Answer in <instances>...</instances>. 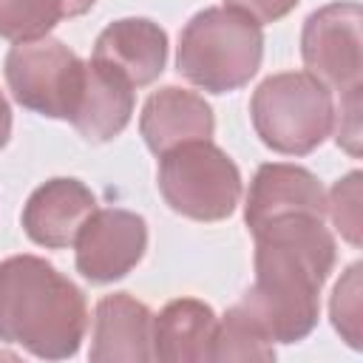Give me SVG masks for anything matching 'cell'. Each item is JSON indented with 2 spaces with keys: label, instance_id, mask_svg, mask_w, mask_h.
<instances>
[{
  "label": "cell",
  "instance_id": "cell-23",
  "mask_svg": "<svg viewBox=\"0 0 363 363\" xmlns=\"http://www.w3.org/2000/svg\"><path fill=\"white\" fill-rule=\"evenodd\" d=\"M94 3H96V0H65L68 17H79V14L91 11V9H94Z\"/></svg>",
  "mask_w": 363,
  "mask_h": 363
},
{
  "label": "cell",
  "instance_id": "cell-2",
  "mask_svg": "<svg viewBox=\"0 0 363 363\" xmlns=\"http://www.w3.org/2000/svg\"><path fill=\"white\" fill-rule=\"evenodd\" d=\"M88 329L82 289L37 255L0 261V340L43 360L79 352Z\"/></svg>",
  "mask_w": 363,
  "mask_h": 363
},
{
  "label": "cell",
  "instance_id": "cell-22",
  "mask_svg": "<svg viewBox=\"0 0 363 363\" xmlns=\"http://www.w3.org/2000/svg\"><path fill=\"white\" fill-rule=\"evenodd\" d=\"M9 136H11V108H9V102H6V96L0 91V150L6 147Z\"/></svg>",
  "mask_w": 363,
  "mask_h": 363
},
{
  "label": "cell",
  "instance_id": "cell-10",
  "mask_svg": "<svg viewBox=\"0 0 363 363\" xmlns=\"http://www.w3.org/2000/svg\"><path fill=\"white\" fill-rule=\"evenodd\" d=\"M94 210L96 196L79 179H51L28 196L23 207V230L34 244L62 250L74 244L79 227Z\"/></svg>",
  "mask_w": 363,
  "mask_h": 363
},
{
  "label": "cell",
  "instance_id": "cell-20",
  "mask_svg": "<svg viewBox=\"0 0 363 363\" xmlns=\"http://www.w3.org/2000/svg\"><path fill=\"white\" fill-rule=\"evenodd\" d=\"M332 130L337 133L335 142L349 150L352 156H360V88L340 94V102L335 108V125Z\"/></svg>",
  "mask_w": 363,
  "mask_h": 363
},
{
  "label": "cell",
  "instance_id": "cell-19",
  "mask_svg": "<svg viewBox=\"0 0 363 363\" xmlns=\"http://www.w3.org/2000/svg\"><path fill=\"white\" fill-rule=\"evenodd\" d=\"M360 182H363V173L352 170L343 179H337V184L326 199V213L332 216L337 233L352 247H360V230H363L360 227Z\"/></svg>",
  "mask_w": 363,
  "mask_h": 363
},
{
  "label": "cell",
  "instance_id": "cell-13",
  "mask_svg": "<svg viewBox=\"0 0 363 363\" xmlns=\"http://www.w3.org/2000/svg\"><path fill=\"white\" fill-rule=\"evenodd\" d=\"M213 130H216V119L204 96L176 85L153 91L139 116V133L147 150L156 156L184 142L210 139Z\"/></svg>",
  "mask_w": 363,
  "mask_h": 363
},
{
  "label": "cell",
  "instance_id": "cell-21",
  "mask_svg": "<svg viewBox=\"0 0 363 363\" xmlns=\"http://www.w3.org/2000/svg\"><path fill=\"white\" fill-rule=\"evenodd\" d=\"M224 6L235 9V11H244L247 17H252L255 23H275L281 17H286L298 0H224Z\"/></svg>",
  "mask_w": 363,
  "mask_h": 363
},
{
  "label": "cell",
  "instance_id": "cell-17",
  "mask_svg": "<svg viewBox=\"0 0 363 363\" xmlns=\"http://www.w3.org/2000/svg\"><path fill=\"white\" fill-rule=\"evenodd\" d=\"M62 17H68L65 0H0V37L11 43L37 40Z\"/></svg>",
  "mask_w": 363,
  "mask_h": 363
},
{
  "label": "cell",
  "instance_id": "cell-7",
  "mask_svg": "<svg viewBox=\"0 0 363 363\" xmlns=\"http://www.w3.org/2000/svg\"><path fill=\"white\" fill-rule=\"evenodd\" d=\"M363 9L354 0L326 3L312 11L301 31V57L329 91L349 94L363 77Z\"/></svg>",
  "mask_w": 363,
  "mask_h": 363
},
{
  "label": "cell",
  "instance_id": "cell-3",
  "mask_svg": "<svg viewBox=\"0 0 363 363\" xmlns=\"http://www.w3.org/2000/svg\"><path fill=\"white\" fill-rule=\"evenodd\" d=\"M261 60V23L230 6H210L193 14L182 28L176 71L201 91L230 94L258 74Z\"/></svg>",
  "mask_w": 363,
  "mask_h": 363
},
{
  "label": "cell",
  "instance_id": "cell-12",
  "mask_svg": "<svg viewBox=\"0 0 363 363\" xmlns=\"http://www.w3.org/2000/svg\"><path fill=\"white\" fill-rule=\"evenodd\" d=\"M153 315L128 292L105 295L94 309L91 352L94 363H145L153 360L150 349Z\"/></svg>",
  "mask_w": 363,
  "mask_h": 363
},
{
  "label": "cell",
  "instance_id": "cell-11",
  "mask_svg": "<svg viewBox=\"0 0 363 363\" xmlns=\"http://www.w3.org/2000/svg\"><path fill=\"white\" fill-rule=\"evenodd\" d=\"M96 62L119 71L133 88L150 85L167 62V34L147 17H122L102 28L94 43Z\"/></svg>",
  "mask_w": 363,
  "mask_h": 363
},
{
  "label": "cell",
  "instance_id": "cell-6",
  "mask_svg": "<svg viewBox=\"0 0 363 363\" xmlns=\"http://www.w3.org/2000/svg\"><path fill=\"white\" fill-rule=\"evenodd\" d=\"M3 74L11 96L23 108L71 122L85 82V62L68 45L48 34L14 43L6 54Z\"/></svg>",
  "mask_w": 363,
  "mask_h": 363
},
{
  "label": "cell",
  "instance_id": "cell-8",
  "mask_svg": "<svg viewBox=\"0 0 363 363\" xmlns=\"http://www.w3.org/2000/svg\"><path fill=\"white\" fill-rule=\"evenodd\" d=\"M77 269L91 284H113L125 278L147 250V224L139 213L122 207L94 210L79 227Z\"/></svg>",
  "mask_w": 363,
  "mask_h": 363
},
{
  "label": "cell",
  "instance_id": "cell-16",
  "mask_svg": "<svg viewBox=\"0 0 363 363\" xmlns=\"http://www.w3.org/2000/svg\"><path fill=\"white\" fill-rule=\"evenodd\" d=\"M210 360H275V346L261 323L241 306H230L221 320H216Z\"/></svg>",
  "mask_w": 363,
  "mask_h": 363
},
{
  "label": "cell",
  "instance_id": "cell-18",
  "mask_svg": "<svg viewBox=\"0 0 363 363\" xmlns=\"http://www.w3.org/2000/svg\"><path fill=\"white\" fill-rule=\"evenodd\" d=\"M360 269L363 267L354 261L343 272V278L335 284L332 303H329L332 326L340 332V337L352 349H360Z\"/></svg>",
  "mask_w": 363,
  "mask_h": 363
},
{
  "label": "cell",
  "instance_id": "cell-4",
  "mask_svg": "<svg viewBox=\"0 0 363 363\" xmlns=\"http://www.w3.org/2000/svg\"><path fill=\"white\" fill-rule=\"evenodd\" d=\"M250 119L261 142L275 153L306 156L332 133L335 99L309 71H284L255 88Z\"/></svg>",
  "mask_w": 363,
  "mask_h": 363
},
{
  "label": "cell",
  "instance_id": "cell-5",
  "mask_svg": "<svg viewBox=\"0 0 363 363\" xmlns=\"http://www.w3.org/2000/svg\"><path fill=\"white\" fill-rule=\"evenodd\" d=\"M156 182L167 207L196 221H221L233 216L241 199L235 162L210 139L164 150L159 156Z\"/></svg>",
  "mask_w": 363,
  "mask_h": 363
},
{
  "label": "cell",
  "instance_id": "cell-9",
  "mask_svg": "<svg viewBox=\"0 0 363 363\" xmlns=\"http://www.w3.org/2000/svg\"><path fill=\"white\" fill-rule=\"evenodd\" d=\"M289 213H309L318 218L326 216V190L320 179L312 170L289 162L261 164L250 182V193L244 204V221L250 233Z\"/></svg>",
  "mask_w": 363,
  "mask_h": 363
},
{
  "label": "cell",
  "instance_id": "cell-14",
  "mask_svg": "<svg viewBox=\"0 0 363 363\" xmlns=\"http://www.w3.org/2000/svg\"><path fill=\"white\" fill-rule=\"evenodd\" d=\"M133 113V85L113 68L88 60L85 62V82L71 116V125L88 142H111L119 136Z\"/></svg>",
  "mask_w": 363,
  "mask_h": 363
},
{
  "label": "cell",
  "instance_id": "cell-15",
  "mask_svg": "<svg viewBox=\"0 0 363 363\" xmlns=\"http://www.w3.org/2000/svg\"><path fill=\"white\" fill-rule=\"evenodd\" d=\"M216 332V312L199 298L170 301L153 315L150 349L153 360L164 363H204Z\"/></svg>",
  "mask_w": 363,
  "mask_h": 363
},
{
  "label": "cell",
  "instance_id": "cell-1",
  "mask_svg": "<svg viewBox=\"0 0 363 363\" xmlns=\"http://www.w3.org/2000/svg\"><path fill=\"white\" fill-rule=\"evenodd\" d=\"M255 238V281L238 301L275 343H298L318 326L320 286L335 267V238L323 218L289 213Z\"/></svg>",
  "mask_w": 363,
  "mask_h": 363
}]
</instances>
